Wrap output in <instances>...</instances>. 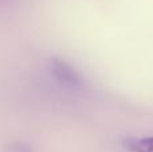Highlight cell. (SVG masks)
I'll use <instances>...</instances> for the list:
<instances>
[{
	"label": "cell",
	"mask_w": 153,
	"mask_h": 152,
	"mask_svg": "<svg viewBox=\"0 0 153 152\" xmlns=\"http://www.w3.org/2000/svg\"><path fill=\"white\" fill-rule=\"evenodd\" d=\"M51 72H53L54 77L58 81H61L62 83L71 88L81 89L85 86V80L82 78V75L74 69L73 66H70L69 63H66L65 61L58 58H54L51 61Z\"/></svg>",
	"instance_id": "1"
},
{
	"label": "cell",
	"mask_w": 153,
	"mask_h": 152,
	"mask_svg": "<svg viewBox=\"0 0 153 152\" xmlns=\"http://www.w3.org/2000/svg\"><path fill=\"white\" fill-rule=\"evenodd\" d=\"M122 145L129 152H153V136L128 137L122 140Z\"/></svg>",
	"instance_id": "2"
}]
</instances>
